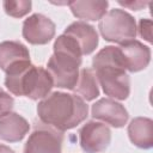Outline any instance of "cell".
<instances>
[{
    "label": "cell",
    "mask_w": 153,
    "mask_h": 153,
    "mask_svg": "<svg viewBox=\"0 0 153 153\" xmlns=\"http://www.w3.org/2000/svg\"><path fill=\"white\" fill-rule=\"evenodd\" d=\"M37 116L41 122L66 131L75 128L88 116V105L75 93L51 92L37 105Z\"/></svg>",
    "instance_id": "1"
},
{
    "label": "cell",
    "mask_w": 153,
    "mask_h": 153,
    "mask_svg": "<svg viewBox=\"0 0 153 153\" xmlns=\"http://www.w3.org/2000/svg\"><path fill=\"white\" fill-rule=\"evenodd\" d=\"M92 69L103 92L115 99L124 100L130 93V79L126 73L118 47L108 45L100 49L92 60Z\"/></svg>",
    "instance_id": "2"
},
{
    "label": "cell",
    "mask_w": 153,
    "mask_h": 153,
    "mask_svg": "<svg viewBox=\"0 0 153 153\" xmlns=\"http://www.w3.org/2000/svg\"><path fill=\"white\" fill-rule=\"evenodd\" d=\"M53 49L54 54L47 63V71L53 79V84L56 87L73 91L82 62L81 50L72 37L63 33L55 39Z\"/></svg>",
    "instance_id": "3"
},
{
    "label": "cell",
    "mask_w": 153,
    "mask_h": 153,
    "mask_svg": "<svg viewBox=\"0 0 153 153\" xmlns=\"http://www.w3.org/2000/svg\"><path fill=\"white\" fill-rule=\"evenodd\" d=\"M5 86L14 96L38 100L50 93L54 84L47 69L33 66L30 61L20 63L6 72Z\"/></svg>",
    "instance_id": "4"
},
{
    "label": "cell",
    "mask_w": 153,
    "mask_h": 153,
    "mask_svg": "<svg viewBox=\"0 0 153 153\" xmlns=\"http://www.w3.org/2000/svg\"><path fill=\"white\" fill-rule=\"evenodd\" d=\"M98 29L102 37L108 42L121 44L136 37V22L130 13L122 8L106 12L99 20Z\"/></svg>",
    "instance_id": "5"
},
{
    "label": "cell",
    "mask_w": 153,
    "mask_h": 153,
    "mask_svg": "<svg viewBox=\"0 0 153 153\" xmlns=\"http://www.w3.org/2000/svg\"><path fill=\"white\" fill-rule=\"evenodd\" d=\"M62 141V131L39 122L36 123L33 131L29 135L23 153H61Z\"/></svg>",
    "instance_id": "6"
},
{
    "label": "cell",
    "mask_w": 153,
    "mask_h": 153,
    "mask_svg": "<svg viewBox=\"0 0 153 153\" xmlns=\"http://www.w3.org/2000/svg\"><path fill=\"white\" fill-rule=\"evenodd\" d=\"M79 142L86 153L103 152L111 142V130L104 123L88 121L79 130Z\"/></svg>",
    "instance_id": "7"
},
{
    "label": "cell",
    "mask_w": 153,
    "mask_h": 153,
    "mask_svg": "<svg viewBox=\"0 0 153 153\" xmlns=\"http://www.w3.org/2000/svg\"><path fill=\"white\" fill-rule=\"evenodd\" d=\"M54 22L41 13H35L26 18L23 23V37L33 45H43L49 43L55 36Z\"/></svg>",
    "instance_id": "8"
},
{
    "label": "cell",
    "mask_w": 153,
    "mask_h": 153,
    "mask_svg": "<svg viewBox=\"0 0 153 153\" xmlns=\"http://www.w3.org/2000/svg\"><path fill=\"white\" fill-rule=\"evenodd\" d=\"M91 116L100 120L114 128H122L127 124L129 114L124 105L111 98H100L91 108Z\"/></svg>",
    "instance_id": "9"
},
{
    "label": "cell",
    "mask_w": 153,
    "mask_h": 153,
    "mask_svg": "<svg viewBox=\"0 0 153 153\" xmlns=\"http://www.w3.org/2000/svg\"><path fill=\"white\" fill-rule=\"evenodd\" d=\"M126 71L136 73L145 69L151 61V49L137 39L127 41L118 45Z\"/></svg>",
    "instance_id": "10"
},
{
    "label": "cell",
    "mask_w": 153,
    "mask_h": 153,
    "mask_svg": "<svg viewBox=\"0 0 153 153\" xmlns=\"http://www.w3.org/2000/svg\"><path fill=\"white\" fill-rule=\"evenodd\" d=\"M63 35H67L72 37L79 45L82 55H90L92 54L97 45H98V33L96 29L87 24L86 22L79 20L69 24L66 29Z\"/></svg>",
    "instance_id": "11"
},
{
    "label": "cell",
    "mask_w": 153,
    "mask_h": 153,
    "mask_svg": "<svg viewBox=\"0 0 153 153\" xmlns=\"http://www.w3.org/2000/svg\"><path fill=\"white\" fill-rule=\"evenodd\" d=\"M30 123L17 112H7L0 117V139L6 142L22 141L29 133Z\"/></svg>",
    "instance_id": "12"
},
{
    "label": "cell",
    "mask_w": 153,
    "mask_h": 153,
    "mask_svg": "<svg viewBox=\"0 0 153 153\" xmlns=\"http://www.w3.org/2000/svg\"><path fill=\"white\" fill-rule=\"evenodd\" d=\"M24 62H30V53L23 43L18 41H4L0 43V69L6 73Z\"/></svg>",
    "instance_id": "13"
},
{
    "label": "cell",
    "mask_w": 153,
    "mask_h": 153,
    "mask_svg": "<svg viewBox=\"0 0 153 153\" xmlns=\"http://www.w3.org/2000/svg\"><path fill=\"white\" fill-rule=\"evenodd\" d=\"M128 136L133 145L142 149L153 146V121L148 117H135L128 124Z\"/></svg>",
    "instance_id": "14"
},
{
    "label": "cell",
    "mask_w": 153,
    "mask_h": 153,
    "mask_svg": "<svg viewBox=\"0 0 153 153\" xmlns=\"http://www.w3.org/2000/svg\"><path fill=\"white\" fill-rule=\"evenodd\" d=\"M74 17L82 20H100L106 13V0H75L67 4Z\"/></svg>",
    "instance_id": "15"
},
{
    "label": "cell",
    "mask_w": 153,
    "mask_h": 153,
    "mask_svg": "<svg viewBox=\"0 0 153 153\" xmlns=\"http://www.w3.org/2000/svg\"><path fill=\"white\" fill-rule=\"evenodd\" d=\"M73 91L85 102L93 100L99 96L98 81L92 68H82L79 72V78Z\"/></svg>",
    "instance_id": "16"
},
{
    "label": "cell",
    "mask_w": 153,
    "mask_h": 153,
    "mask_svg": "<svg viewBox=\"0 0 153 153\" xmlns=\"http://www.w3.org/2000/svg\"><path fill=\"white\" fill-rule=\"evenodd\" d=\"M2 7L7 16L22 18L31 11L32 2L30 0H6L2 2Z\"/></svg>",
    "instance_id": "17"
},
{
    "label": "cell",
    "mask_w": 153,
    "mask_h": 153,
    "mask_svg": "<svg viewBox=\"0 0 153 153\" xmlns=\"http://www.w3.org/2000/svg\"><path fill=\"white\" fill-rule=\"evenodd\" d=\"M13 105H14L13 97L0 88V117L6 115L7 112H11Z\"/></svg>",
    "instance_id": "18"
},
{
    "label": "cell",
    "mask_w": 153,
    "mask_h": 153,
    "mask_svg": "<svg viewBox=\"0 0 153 153\" xmlns=\"http://www.w3.org/2000/svg\"><path fill=\"white\" fill-rule=\"evenodd\" d=\"M136 30H139V35L146 39L147 42H152V22L151 19H140L139 22V27H136Z\"/></svg>",
    "instance_id": "19"
},
{
    "label": "cell",
    "mask_w": 153,
    "mask_h": 153,
    "mask_svg": "<svg viewBox=\"0 0 153 153\" xmlns=\"http://www.w3.org/2000/svg\"><path fill=\"white\" fill-rule=\"evenodd\" d=\"M120 5L124 6V7H129L131 10H135V11H139L141 7H145L147 4L146 2H142V1H129V2H126V1H118Z\"/></svg>",
    "instance_id": "20"
},
{
    "label": "cell",
    "mask_w": 153,
    "mask_h": 153,
    "mask_svg": "<svg viewBox=\"0 0 153 153\" xmlns=\"http://www.w3.org/2000/svg\"><path fill=\"white\" fill-rule=\"evenodd\" d=\"M0 153H16V152L6 145H0Z\"/></svg>",
    "instance_id": "21"
}]
</instances>
